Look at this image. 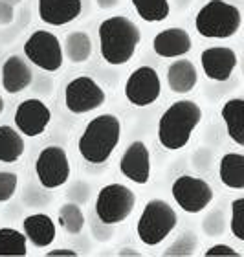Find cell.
<instances>
[{
  "instance_id": "cell-28",
  "label": "cell",
  "mask_w": 244,
  "mask_h": 257,
  "mask_svg": "<svg viewBox=\"0 0 244 257\" xmlns=\"http://www.w3.org/2000/svg\"><path fill=\"white\" fill-rule=\"evenodd\" d=\"M229 230L237 241L244 242V198L239 197L231 202V215H229Z\"/></svg>"
},
{
  "instance_id": "cell-4",
  "label": "cell",
  "mask_w": 244,
  "mask_h": 257,
  "mask_svg": "<svg viewBox=\"0 0 244 257\" xmlns=\"http://www.w3.org/2000/svg\"><path fill=\"white\" fill-rule=\"evenodd\" d=\"M242 26V13L239 6L226 0H207L196 11L195 28L206 39H229L237 35Z\"/></svg>"
},
{
  "instance_id": "cell-11",
  "label": "cell",
  "mask_w": 244,
  "mask_h": 257,
  "mask_svg": "<svg viewBox=\"0 0 244 257\" xmlns=\"http://www.w3.org/2000/svg\"><path fill=\"white\" fill-rule=\"evenodd\" d=\"M68 155L61 145H48L39 153L35 160V175L44 189H57L70 180Z\"/></svg>"
},
{
  "instance_id": "cell-33",
  "label": "cell",
  "mask_w": 244,
  "mask_h": 257,
  "mask_svg": "<svg viewBox=\"0 0 244 257\" xmlns=\"http://www.w3.org/2000/svg\"><path fill=\"white\" fill-rule=\"evenodd\" d=\"M94 2H96V6L101 8V10H110V8L119 6V0H94Z\"/></svg>"
},
{
  "instance_id": "cell-1",
  "label": "cell",
  "mask_w": 244,
  "mask_h": 257,
  "mask_svg": "<svg viewBox=\"0 0 244 257\" xmlns=\"http://www.w3.org/2000/svg\"><path fill=\"white\" fill-rule=\"evenodd\" d=\"M97 33L101 57L112 66L129 63L142 41L138 24L125 15H112L105 19L97 28Z\"/></svg>"
},
{
  "instance_id": "cell-35",
  "label": "cell",
  "mask_w": 244,
  "mask_h": 257,
  "mask_svg": "<svg viewBox=\"0 0 244 257\" xmlns=\"http://www.w3.org/2000/svg\"><path fill=\"white\" fill-rule=\"evenodd\" d=\"M4 112V99H2V96H0V114Z\"/></svg>"
},
{
  "instance_id": "cell-17",
  "label": "cell",
  "mask_w": 244,
  "mask_h": 257,
  "mask_svg": "<svg viewBox=\"0 0 244 257\" xmlns=\"http://www.w3.org/2000/svg\"><path fill=\"white\" fill-rule=\"evenodd\" d=\"M83 11V0H39V19L50 26L74 22Z\"/></svg>"
},
{
  "instance_id": "cell-7",
  "label": "cell",
  "mask_w": 244,
  "mask_h": 257,
  "mask_svg": "<svg viewBox=\"0 0 244 257\" xmlns=\"http://www.w3.org/2000/svg\"><path fill=\"white\" fill-rule=\"evenodd\" d=\"M24 55L26 59L44 70V72H57L63 68L64 54L63 44L55 33L48 30H35L24 43Z\"/></svg>"
},
{
  "instance_id": "cell-5",
  "label": "cell",
  "mask_w": 244,
  "mask_h": 257,
  "mask_svg": "<svg viewBox=\"0 0 244 257\" xmlns=\"http://www.w3.org/2000/svg\"><path fill=\"white\" fill-rule=\"evenodd\" d=\"M178 226L175 208L164 198H151L136 222V235L145 246H158Z\"/></svg>"
},
{
  "instance_id": "cell-6",
  "label": "cell",
  "mask_w": 244,
  "mask_h": 257,
  "mask_svg": "<svg viewBox=\"0 0 244 257\" xmlns=\"http://www.w3.org/2000/svg\"><path fill=\"white\" fill-rule=\"evenodd\" d=\"M136 206V195L125 184H106L99 189L96 197V217L99 222L117 226L133 215Z\"/></svg>"
},
{
  "instance_id": "cell-30",
  "label": "cell",
  "mask_w": 244,
  "mask_h": 257,
  "mask_svg": "<svg viewBox=\"0 0 244 257\" xmlns=\"http://www.w3.org/2000/svg\"><path fill=\"white\" fill-rule=\"evenodd\" d=\"M204 257H242V253L237 252L229 244H213L202 253Z\"/></svg>"
},
{
  "instance_id": "cell-3",
  "label": "cell",
  "mask_w": 244,
  "mask_h": 257,
  "mask_svg": "<svg viewBox=\"0 0 244 257\" xmlns=\"http://www.w3.org/2000/svg\"><path fill=\"white\" fill-rule=\"evenodd\" d=\"M121 140V121L116 114H99L90 119L77 142V151L88 164H105Z\"/></svg>"
},
{
  "instance_id": "cell-12",
  "label": "cell",
  "mask_w": 244,
  "mask_h": 257,
  "mask_svg": "<svg viewBox=\"0 0 244 257\" xmlns=\"http://www.w3.org/2000/svg\"><path fill=\"white\" fill-rule=\"evenodd\" d=\"M52 121V110L43 99L30 97L17 105L13 114V123L15 128L26 138H35L48 128Z\"/></svg>"
},
{
  "instance_id": "cell-8",
  "label": "cell",
  "mask_w": 244,
  "mask_h": 257,
  "mask_svg": "<svg viewBox=\"0 0 244 257\" xmlns=\"http://www.w3.org/2000/svg\"><path fill=\"white\" fill-rule=\"evenodd\" d=\"M106 101L103 86L90 75H79L64 86V105L72 114H88Z\"/></svg>"
},
{
  "instance_id": "cell-10",
  "label": "cell",
  "mask_w": 244,
  "mask_h": 257,
  "mask_svg": "<svg viewBox=\"0 0 244 257\" xmlns=\"http://www.w3.org/2000/svg\"><path fill=\"white\" fill-rule=\"evenodd\" d=\"M123 94L133 107H151L162 96V79L158 72L147 64L134 68L125 81Z\"/></svg>"
},
{
  "instance_id": "cell-21",
  "label": "cell",
  "mask_w": 244,
  "mask_h": 257,
  "mask_svg": "<svg viewBox=\"0 0 244 257\" xmlns=\"http://www.w3.org/2000/svg\"><path fill=\"white\" fill-rule=\"evenodd\" d=\"M220 182L229 189H244V155L242 153H226L218 162Z\"/></svg>"
},
{
  "instance_id": "cell-16",
  "label": "cell",
  "mask_w": 244,
  "mask_h": 257,
  "mask_svg": "<svg viewBox=\"0 0 244 257\" xmlns=\"http://www.w3.org/2000/svg\"><path fill=\"white\" fill-rule=\"evenodd\" d=\"M33 81V72L32 66L22 55H10L8 59L2 63V70H0V83L4 92H8L10 96L21 94L32 85Z\"/></svg>"
},
{
  "instance_id": "cell-18",
  "label": "cell",
  "mask_w": 244,
  "mask_h": 257,
  "mask_svg": "<svg viewBox=\"0 0 244 257\" xmlns=\"http://www.w3.org/2000/svg\"><path fill=\"white\" fill-rule=\"evenodd\" d=\"M22 233L35 248H48L57 237V226L50 215L33 213L22 220Z\"/></svg>"
},
{
  "instance_id": "cell-26",
  "label": "cell",
  "mask_w": 244,
  "mask_h": 257,
  "mask_svg": "<svg viewBox=\"0 0 244 257\" xmlns=\"http://www.w3.org/2000/svg\"><path fill=\"white\" fill-rule=\"evenodd\" d=\"M131 4L145 22H164L171 13L169 0H131Z\"/></svg>"
},
{
  "instance_id": "cell-2",
  "label": "cell",
  "mask_w": 244,
  "mask_h": 257,
  "mask_svg": "<svg viewBox=\"0 0 244 257\" xmlns=\"http://www.w3.org/2000/svg\"><path fill=\"white\" fill-rule=\"evenodd\" d=\"M202 108L191 99H178L158 119V142L167 151L184 149L202 121Z\"/></svg>"
},
{
  "instance_id": "cell-32",
  "label": "cell",
  "mask_w": 244,
  "mask_h": 257,
  "mask_svg": "<svg viewBox=\"0 0 244 257\" xmlns=\"http://www.w3.org/2000/svg\"><path fill=\"white\" fill-rule=\"evenodd\" d=\"M48 257H77L79 253L75 252V250H70V248H59V250H50L48 253H46Z\"/></svg>"
},
{
  "instance_id": "cell-14",
  "label": "cell",
  "mask_w": 244,
  "mask_h": 257,
  "mask_svg": "<svg viewBox=\"0 0 244 257\" xmlns=\"http://www.w3.org/2000/svg\"><path fill=\"white\" fill-rule=\"evenodd\" d=\"M202 72L207 79L224 83L231 77L239 64V55L229 46H211L200 54Z\"/></svg>"
},
{
  "instance_id": "cell-29",
  "label": "cell",
  "mask_w": 244,
  "mask_h": 257,
  "mask_svg": "<svg viewBox=\"0 0 244 257\" xmlns=\"http://www.w3.org/2000/svg\"><path fill=\"white\" fill-rule=\"evenodd\" d=\"M19 177L13 171H0V202H8L15 197Z\"/></svg>"
},
{
  "instance_id": "cell-25",
  "label": "cell",
  "mask_w": 244,
  "mask_h": 257,
  "mask_svg": "<svg viewBox=\"0 0 244 257\" xmlns=\"http://www.w3.org/2000/svg\"><path fill=\"white\" fill-rule=\"evenodd\" d=\"M57 222L68 235H79L83 228H85V213L79 204L66 202L59 208L57 213Z\"/></svg>"
},
{
  "instance_id": "cell-24",
  "label": "cell",
  "mask_w": 244,
  "mask_h": 257,
  "mask_svg": "<svg viewBox=\"0 0 244 257\" xmlns=\"http://www.w3.org/2000/svg\"><path fill=\"white\" fill-rule=\"evenodd\" d=\"M28 255V239L15 228H0V257Z\"/></svg>"
},
{
  "instance_id": "cell-34",
  "label": "cell",
  "mask_w": 244,
  "mask_h": 257,
  "mask_svg": "<svg viewBox=\"0 0 244 257\" xmlns=\"http://www.w3.org/2000/svg\"><path fill=\"white\" fill-rule=\"evenodd\" d=\"M117 255H119V257H125V255H134V257H140V255H142V253H140V252H134L133 248H123V250H121V252H119V253H117Z\"/></svg>"
},
{
  "instance_id": "cell-9",
  "label": "cell",
  "mask_w": 244,
  "mask_h": 257,
  "mask_svg": "<svg viewBox=\"0 0 244 257\" xmlns=\"http://www.w3.org/2000/svg\"><path fill=\"white\" fill-rule=\"evenodd\" d=\"M171 195L175 198L176 206H180L186 213L196 215L213 202L215 191L200 177H191V175H182L171 186Z\"/></svg>"
},
{
  "instance_id": "cell-22",
  "label": "cell",
  "mask_w": 244,
  "mask_h": 257,
  "mask_svg": "<svg viewBox=\"0 0 244 257\" xmlns=\"http://www.w3.org/2000/svg\"><path fill=\"white\" fill-rule=\"evenodd\" d=\"M63 54L64 57L72 64H83L90 59L92 55V39L86 32H70L64 37L63 44Z\"/></svg>"
},
{
  "instance_id": "cell-20",
  "label": "cell",
  "mask_w": 244,
  "mask_h": 257,
  "mask_svg": "<svg viewBox=\"0 0 244 257\" xmlns=\"http://www.w3.org/2000/svg\"><path fill=\"white\" fill-rule=\"evenodd\" d=\"M220 118H222L228 136L235 144L244 145V99L242 97H231L224 101L220 108Z\"/></svg>"
},
{
  "instance_id": "cell-19",
  "label": "cell",
  "mask_w": 244,
  "mask_h": 257,
  "mask_svg": "<svg viewBox=\"0 0 244 257\" xmlns=\"http://www.w3.org/2000/svg\"><path fill=\"white\" fill-rule=\"evenodd\" d=\"M196 83H198V70L193 61L178 57L167 66V85L171 92L186 96L195 90Z\"/></svg>"
},
{
  "instance_id": "cell-23",
  "label": "cell",
  "mask_w": 244,
  "mask_h": 257,
  "mask_svg": "<svg viewBox=\"0 0 244 257\" xmlns=\"http://www.w3.org/2000/svg\"><path fill=\"white\" fill-rule=\"evenodd\" d=\"M24 138L15 127L0 125V164H15L24 155Z\"/></svg>"
},
{
  "instance_id": "cell-13",
  "label": "cell",
  "mask_w": 244,
  "mask_h": 257,
  "mask_svg": "<svg viewBox=\"0 0 244 257\" xmlns=\"http://www.w3.org/2000/svg\"><path fill=\"white\" fill-rule=\"evenodd\" d=\"M119 171L127 180L138 186H145L151 180V153L142 140L131 142L123 151Z\"/></svg>"
},
{
  "instance_id": "cell-31",
  "label": "cell",
  "mask_w": 244,
  "mask_h": 257,
  "mask_svg": "<svg viewBox=\"0 0 244 257\" xmlns=\"http://www.w3.org/2000/svg\"><path fill=\"white\" fill-rule=\"evenodd\" d=\"M13 22V6L0 0V26H8Z\"/></svg>"
},
{
  "instance_id": "cell-27",
  "label": "cell",
  "mask_w": 244,
  "mask_h": 257,
  "mask_svg": "<svg viewBox=\"0 0 244 257\" xmlns=\"http://www.w3.org/2000/svg\"><path fill=\"white\" fill-rule=\"evenodd\" d=\"M198 246V241H196V235H193L191 231H187L184 235H180L173 244H171L167 250L164 252V255H173V257H189L195 255V250Z\"/></svg>"
},
{
  "instance_id": "cell-15",
  "label": "cell",
  "mask_w": 244,
  "mask_h": 257,
  "mask_svg": "<svg viewBox=\"0 0 244 257\" xmlns=\"http://www.w3.org/2000/svg\"><path fill=\"white\" fill-rule=\"evenodd\" d=\"M193 48V39L184 28H167L154 35L153 50L154 54L165 59H178L186 57Z\"/></svg>"
}]
</instances>
